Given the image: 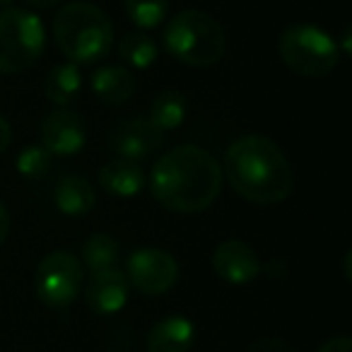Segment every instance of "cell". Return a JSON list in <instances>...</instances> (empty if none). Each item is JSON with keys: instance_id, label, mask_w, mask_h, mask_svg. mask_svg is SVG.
<instances>
[{"instance_id": "1", "label": "cell", "mask_w": 352, "mask_h": 352, "mask_svg": "<svg viewBox=\"0 0 352 352\" xmlns=\"http://www.w3.org/2000/svg\"><path fill=\"white\" fill-rule=\"evenodd\" d=\"M222 166L198 145H179L160 157L150 174V193L164 210L203 212L222 191Z\"/></svg>"}, {"instance_id": "2", "label": "cell", "mask_w": 352, "mask_h": 352, "mask_svg": "<svg viewBox=\"0 0 352 352\" xmlns=\"http://www.w3.org/2000/svg\"><path fill=\"white\" fill-rule=\"evenodd\" d=\"M222 176L236 196L256 206L283 203L294 188V171L287 155L258 133L236 138L227 147Z\"/></svg>"}, {"instance_id": "3", "label": "cell", "mask_w": 352, "mask_h": 352, "mask_svg": "<svg viewBox=\"0 0 352 352\" xmlns=\"http://www.w3.org/2000/svg\"><path fill=\"white\" fill-rule=\"evenodd\" d=\"M54 39L70 63H97L111 51L113 25L92 3H68L54 17Z\"/></svg>"}, {"instance_id": "4", "label": "cell", "mask_w": 352, "mask_h": 352, "mask_svg": "<svg viewBox=\"0 0 352 352\" xmlns=\"http://www.w3.org/2000/svg\"><path fill=\"white\" fill-rule=\"evenodd\" d=\"M164 49L184 65L208 68L222 60L227 51V34L212 15L203 10L176 12L164 27Z\"/></svg>"}, {"instance_id": "5", "label": "cell", "mask_w": 352, "mask_h": 352, "mask_svg": "<svg viewBox=\"0 0 352 352\" xmlns=\"http://www.w3.org/2000/svg\"><path fill=\"white\" fill-rule=\"evenodd\" d=\"M283 63L299 78H326L340 63V49L328 32L316 25L297 22L283 32L278 41Z\"/></svg>"}, {"instance_id": "6", "label": "cell", "mask_w": 352, "mask_h": 352, "mask_svg": "<svg viewBox=\"0 0 352 352\" xmlns=\"http://www.w3.org/2000/svg\"><path fill=\"white\" fill-rule=\"evenodd\" d=\"M46 49V30L39 15L25 8H6L0 12V75H17L41 58Z\"/></svg>"}, {"instance_id": "7", "label": "cell", "mask_w": 352, "mask_h": 352, "mask_svg": "<svg viewBox=\"0 0 352 352\" xmlns=\"http://www.w3.org/2000/svg\"><path fill=\"white\" fill-rule=\"evenodd\" d=\"M82 261L70 251H51L36 265L34 289L49 309H68L82 292Z\"/></svg>"}, {"instance_id": "8", "label": "cell", "mask_w": 352, "mask_h": 352, "mask_svg": "<svg viewBox=\"0 0 352 352\" xmlns=\"http://www.w3.org/2000/svg\"><path fill=\"white\" fill-rule=\"evenodd\" d=\"M128 285L147 297L166 294L179 280V263L164 249H138L126 261Z\"/></svg>"}, {"instance_id": "9", "label": "cell", "mask_w": 352, "mask_h": 352, "mask_svg": "<svg viewBox=\"0 0 352 352\" xmlns=\"http://www.w3.org/2000/svg\"><path fill=\"white\" fill-rule=\"evenodd\" d=\"M109 145L123 160H145L164 145V133L150 118H128L111 128Z\"/></svg>"}, {"instance_id": "10", "label": "cell", "mask_w": 352, "mask_h": 352, "mask_svg": "<svg viewBox=\"0 0 352 352\" xmlns=\"http://www.w3.org/2000/svg\"><path fill=\"white\" fill-rule=\"evenodd\" d=\"M87 142V126L80 113L56 109L41 123V145L54 157H73Z\"/></svg>"}, {"instance_id": "11", "label": "cell", "mask_w": 352, "mask_h": 352, "mask_svg": "<svg viewBox=\"0 0 352 352\" xmlns=\"http://www.w3.org/2000/svg\"><path fill=\"white\" fill-rule=\"evenodd\" d=\"M212 270L230 285H249L263 273L261 258L246 241L227 239L212 254Z\"/></svg>"}, {"instance_id": "12", "label": "cell", "mask_w": 352, "mask_h": 352, "mask_svg": "<svg viewBox=\"0 0 352 352\" xmlns=\"http://www.w3.org/2000/svg\"><path fill=\"white\" fill-rule=\"evenodd\" d=\"M131 285L123 270L107 268L99 273H89V283L85 285V302L89 311L97 316H111L118 314L128 302Z\"/></svg>"}, {"instance_id": "13", "label": "cell", "mask_w": 352, "mask_h": 352, "mask_svg": "<svg viewBox=\"0 0 352 352\" xmlns=\"http://www.w3.org/2000/svg\"><path fill=\"white\" fill-rule=\"evenodd\" d=\"M196 345V326L186 316H166L150 328L147 352H191Z\"/></svg>"}, {"instance_id": "14", "label": "cell", "mask_w": 352, "mask_h": 352, "mask_svg": "<svg viewBox=\"0 0 352 352\" xmlns=\"http://www.w3.org/2000/svg\"><path fill=\"white\" fill-rule=\"evenodd\" d=\"M99 184L113 198H135L145 188V171L140 162L116 157L99 169Z\"/></svg>"}, {"instance_id": "15", "label": "cell", "mask_w": 352, "mask_h": 352, "mask_svg": "<svg viewBox=\"0 0 352 352\" xmlns=\"http://www.w3.org/2000/svg\"><path fill=\"white\" fill-rule=\"evenodd\" d=\"M92 92L102 104L121 107L135 94V78L126 65H104L92 75Z\"/></svg>"}, {"instance_id": "16", "label": "cell", "mask_w": 352, "mask_h": 352, "mask_svg": "<svg viewBox=\"0 0 352 352\" xmlns=\"http://www.w3.org/2000/svg\"><path fill=\"white\" fill-rule=\"evenodd\" d=\"M54 203L65 217H85L92 212L97 193L82 176H63L54 188Z\"/></svg>"}, {"instance_id": "17", "label": "cell", "mask_w": 352, "mask_h": 352, "mask_svg": "<svg viewBox=\"0 0 352 352\" xmlns=\"http://www.w3.org/2000/svg\"><path fill=\"white\" fill-rule=\"evenodd\" d=\"M80 89H82V73L75 63H58L46 75L44 94L56 107L65 109L73 104L80 97Z\"/></svg>"}, {"instance_id": "18", "label": "cell", "mask_w": 352, "mask_h": 352, "mask_svg": "<svg viewBox=\"0 0 352 352\" xmlns=\"http://www.w3.org/2000/svg\"><path fill=\"white\" fill-rule=\"evenodd\" d=\"M188 116V102L182 92L176 89H164L160 92L150 104V121L160 128L162 133L176 131L179 126H184Z\"/></svg>"}, {"instance_id": "19", "label": "cell", "mask_w": 352, "mask_h": 352, "mask_svg": "<svg viewBox=\"0 0 352 352\" xmlns=\"http://www.w3.org/2000/svg\"><path fill=\"white\" fill-rule=\"evenodd\" d=\"M118 254L121 246L107 232H97V234L87 236L82 244V268H87L89 273H99V270L116 268Z\"/></svg>"}, {"instance_id": "20", "label": "cell", "mask_w": 352, "mask_h": 352, "mask_svg": "<svg viewBox=\"0 0 352 352\" xmlns=\"http://www.w3.org/2000/svg\"><path fill=\"white\" fill-rule=\"evenodd\" d=\"M157 56H160V46L152 36L142 34V32H131L118 41V58L135 70H147L155 65Z\"/></svg>"}, {"instance_id": "21", "label": "cell", "mask_w": 352, "mask_h": 352, "mask_svg": "<svg viewBox=\"0 0 352 352\" xmlns=\"http://www.w3.org/2000/svg\"><path fill=\"white\" fill-rule=\"evenodd\" d=\"M131 22L140 30H157L164 22L169 0H123Z\"/></svg>"}, {"instance_id": "22", "label": "cell", "mask_w": 352, "mask_h": 352, "mask_svg": "<svg viewBox=\"0 0 352 352\" xmlns=\"http://www.w3.org/2000/svg\"><path fill=\"white\" fill-rule=\"evenodd\" d=\"M51 162H54V155L44 145H30L17 155L15 169L22 179L36 182V179H44L51 171Z\"/></svg>"}, {"instance_id": "23", "label": "cell", "mask_w": 352, "mask_h": 352, "mask_svg": "<svg viewBox=\"0 0 352 352\" xmlns=\"http://www.w3.org/2000/svg\"><path fill=\"white\" fill-rule=\"evenodd\" d=\"M246 352H297L289 342L280 340V338H261V340L251 342Z\"/></svg>"}, {"instance_id": "24", "label": "cell", "mask_w": 352, "mask_h": 352, "mask_svg": "<svg viewBox=\"0 0 352 352\" xmlns=\"http://www.w3.org/2000/svg\"><path fill=\"white\" fill-rule=\"evenodd\" d=\"M352 350V340L347 336H336L331 340H326L316 352H350Z\"/></svg>"}, {"instance_id": "25", "label": "cell", "mask_w": 352, "mask_h": 352, "mask_svg": "<svg viewBox=\"0 0 352 352\" xmlns=\"http://www.w3.org/2000/svg\"><path fill=\"white\" fill-rule=\"evenodd\" d=\"M8 234H10V212H8L6 203H0V246L6 244Z\"/></svg>"}, {"instance_id": "26", "label": "cell", "mask_w": 352, "mask_h": 352, "mask_svg": "<svg viewBox=\"0 0 352 352\" xmlns=\"http://www.w3.org/2000/svg\"><path fill=\"white\" fill-rule=\"evenodd\" d=\"M10 140H12V128L6 121V116H0V155L10 147Z\"/></svg>"}, {"instance_id": "27", "label": "cell", "mask_w": 352, "mask_h": 352, "mask_svg": "<svg viewBox=\"0 0 352 352\" xmlns=\"http://www.w3.org/2000/svg\"><path fill=\"white\" fill-rule=\"evenodd\" d=\"M25 3L30 8H34V10H49V8H56L63 0H25Z\"/></svg>"}, {"instance_id": "28", "label": "cell", "mask_w": 352, "mask_h": 352, "mask_svg": "<svg viewBox=\"0 0 352 352\" xmlns=\"http://www.w3.org/2000/svg\"><path fill=\"white\" fill-rule=\"evenodd\" d=\"M15 0H0V8H10Z\"/></svg>"}]
</instances>
